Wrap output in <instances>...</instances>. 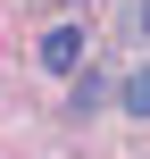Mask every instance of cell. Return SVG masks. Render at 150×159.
<instances>
[{
  "label": "cell",
  "instance_id": "1",
  "mask_svg": "<svg viewBox=\"0 0 150 159\" xmlns=\"http://www.w3.org/2000/svg\"><path fill=\"white\" fill-rule=\"evenodd\" d=\"M42 67H50V75H75V67H84V34H75V25H50V34H42Z\"/></svg>",
  "mask_w": 150,
  "mask_h": 159
},
{
  "label": "cell",
  "instance_id": "3",
  "mask_svg": "<svg viewBox=\"0 0 150 159\" xmlns=\"http://www.w3.org/2000/svg\"><path fill=\"white\" fill-rule=\"evenodd\" d=\"M142 34H150V8H142Z\"/></svg>",
  "mask_w": 150,
  "mask_h": 159
},
{
  "label": "cell",
  "instance_id": "2",
  "mask_svg": "<svg viewBox=\"0 0 150 159\" xmlns=\"http://www.w3.org/2000/svg\"><path fill=\"white\" fill-rule=\"evenodd\" d=\"M117 101H125V109H134V117H150V67H134V75H125V84H117Z\"/></svg>",
  "mask_w": 150,
  "mask_h": 159
}]
</instances>
